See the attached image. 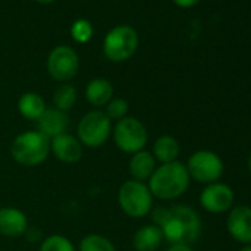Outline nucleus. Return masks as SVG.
<instances>
[{
	"mask_svg": "<svg viewBox=\"0 0 251 251\" xmlns=\"http://www.w3.org/2000/svg\"><path fill=\"white\" fill-rule=\"evenodd\" d=\"M83 145L77 136L71 133H62L50 139V154L65 164H75L83 158Z\"/></svg>",
	"mask_w": 251,
	"mask_h": 251,
	"instance_id": "f8f14e48",
	"label": "nucleus"
},
{
	"mask_svg": "<svg viewBox=\"0 0 251 251\" xmlns=\"http://www.w3.org/2000/svg\"><path fill=\"white\" fill-rule=\"evenodd\" d=\"M163 241V232L154 223H147L141 226L132 238V244L136 251H157L161 247Z\"/></svg>",
	"mask_w": 251,
	"mask_h": 251,
	"instance_id": "f3484780",
	"label": "nucleus"
},
{
	"mask_svg": "<svg viewBox=\"0 0 251 251\" xmlns=\"http://www.w3.org/2000/svg\"><path fill=\"white\" fill-rule=\"evenodd\" d=\"M152 155L157 163L160 164H167L177 161L179 154H180V144L176 138L170 135H163L157 138V141L152 145Z\"/></svg>",
	"mask_w": 251,
	"mask_h": 251,
	"instance_id": "6ab92c4d",
	"label": "nucleus"
},
{
	"mask_svg": "<svg viewBox=\"0 0 251 251\" xmlns=\"http://www.w3.org/2000/svg\"><path fill=\"white\" fill-rule=\"evenodd\" d=\"M247 166H248V170H250V173H251V154L248 155V161H247Z\"/></svg>",
	"mask_w": 251,
	"mask_h": 251,
	"instance_id": "c85d7f7f",
	"label": "nucleus"
},
{
	"mask_svg": "<svg viewBox=\"0 0 251 251\" xmlns=\"http://www.w3.org/2000/svg\"><path fill=\"white\" fill-rule=\"evenodd\" d=\"M185 166L191 180L204 185L219 182L225 172L223 160L220 158L219 154L210 150L195 151L194 154H191Z\"/></svg>",
	"mask_w": 251,
	"mask_h": 251,
	"instance_id": "6e6552de",
	"label": "nucleus"
},
{
	"mask_svg": "<svg viewBox=\"0 0 251 251\" xmlns=\"http://www.w3.org/2000/svg\"><path fill=\"white\" fill-rule=\"evenodd\" d=\"M70 34L75 43H80V45L89 43L93 37V25L89 20L78 18L73 23L70 28Z\"/></svg>",
	"mask_w": 251,
	"mask_h": 251,
	"instance_id": "5701e85b",
	"label": "nucleus"
},
{
	"mask_svg": "<svg viewBox=\"0 0 251 251\" xmlns=\"http://www.w3.org/2000/svg\"><path fill=\"white\" fill-rule=\"evenodd\" d=\"M39 251H77V248L74 247L73 241L65 235L52 233L42 241Z\"/></svg>",
	"mask_w": 251,
	"mask_h": 251,
	"instance_id": "4be33fe9",
	"label": "nucleus"
},
{
	"mask_svg": "<svg viewBox=\"0 0 251 251\" xmlns=\"http://www.w3.org/2000/svg\"><path fill=\"white\" fill-rule=\"evenodd\" d=\"M139 48V34L132 25H115L103 37L102 52L111 62H124L130 59Z\"/></svg>",
	"mask_w": 251,
	"mask_h": 251,
	"instance_id": "39448f33",
	"label": "nucleus"
},
{
	"mask_svg": "<svg viewBox=\"0 0 251 251\" xmlns=\"http://www.w3.org/2000/svg\"><path fill=\"white\" fill-rule=\"evenodd\" d=\"M200 2H201V0H173V3H175L176 6H179V8H185V9L192 8V6L198 5Z\"/></svg>",
	"mask_w": 251,
	"mask_h": 251,
	"instance_id": "393cba45",
	"label": "nucleus"
},
{
	"mask_svg": "<svg viewBox=\"0 0 251 251\" xmlns=\"http://www.w3.org/2000/svg\"><path fill=\"white\" fill-rule=\"evenodd\" d=\"M147 185L154 198L161 201H175L188 191L191 177L185 163L177 160L157 166Z\"/></svg>",
	"mask_w": 251,
	"mask_h": 251,
	"instance_id": "f03ea898",
	"label": "nucleus"
},
{
	"mask_svg": "<svg viewBox=\"0 0 251 251\" xmlns=\"http://www.w3.org/2000/svg\"><path fill=\"white\" fill-rule=\"evenodd\" d=\"M53 106L59 111L68 112L77 102V89L70 83H61L53 92Z\"/></svg>",
	"mask_w": 251,
	"mask_h": 251,
	"instance_id": "aec40b11",
	"label": "nucleus"
},
{
	"mask_svg": "<svg viewBox=\"0 0 251 251\" xmlns=\"http://www.w3.org/2000/svg\"><path fill=\"white\" fill-rule=\"evenodd\" d=\"M112 133V121L103 109H90L77 124V139L84 148L96 150L103 147Z\"/></svg>",
	"mask_w": 251,
	"mask_h": 251,
	"instance_id": "0eeeda50",
	"label": "nucleus"
},
{
	"mask_svg": "<svg viewBox=\"0 0 251 251\" xmlns=\"http://www.w3.org/2000/svg\"><path fill=\"white\" fill-rule=\"evenodd\" d=\"M239 251H251V244H248V245H244Z\"/></svg>",
	"mask_w": 251,
	"mask_h": 251,
	"instance_id": "cd10ccee",
	"label": "nucleus"
},
{
	"mask_svg": "<svg viewBox=\"0 0 251 251\" xmlns=\"http://www.w3.org/2000/svg\"><path fill=\"white\" fill-rule=\"evenodd\" d=\"M84 98L92 106H95V109L105 108V105L114 98V86L103 77L92 78L84 89Z\"/></svg>",
	"mask_w": 251,
	"mask_h": 251,
	"instance_id": "dca6fc26",
	"label": "nucleus"
},
{
	"mask_svg": "<svg viewBox=\"0 0 251 251\" xmlns=\"http://www.w3.org/2000/svg\"><path fill=\"white\" fill-rule=\"evenodd\" d=\"M154 225H157L164 241L172 244H194L202 230L200 214L189 205L177 204L172 207H158L151 211Z\"/></svg>",
	"mask_w": 251,
	"mask_h": 251,
	"instance_id": "f257e3e1",
	"label": "nucleus"
},
{
	"mask_svg": "<svg viewBox=\"0 0 251 251\" xmlns=\"http://www.w3.org/2000/svg\"><path fill=\"white\" fill-rule=\"evenodd\" d=\"M50 154V139L39 130H27L15 136L11 144L14 161L24 167H37L43 164Z\"/></svg>",
	"mask_w": 251,
	"mask_h": 251,
	"instance_id": "7ed1b4c3",
	"label": "nucleus"
},
{
	"mask_svg": "<svg viewBox=\"0 0 251 251\" xmlns=\"http://www.w3.org/2000/svg\"><path fill=\"white\" fill-rule=\"evenodd\" d=\"M227 233L239 244H251V207L233 205L226 217Z\"/></svg>",
	"mask_w": 251,
	"mask_h": 251,
	"instance_id": "9b49d317",
	"label": "nucleus"
},
{
	"mask_svg": "<svg viewBox=\"0 0 251 251\" xmlns=\"http://www.w3.org/2000/svg\"><path fill=\"white\" fill-rule=\"evenodd\" d=\"M77 251H117L114 242L100 233H89L81 238Z\"/></svg>",
	"mask_w": 251,
	"mask_h": 251,
	"instance_id": "412c9836",
	"label": "nucleus"
},
{
	"mask_svg": "<svg viewBox=\"0 0 251 251\" xmlns=\"http://www.w3.org/2000/svg\"><path fill=\"white\" fill-rule=\"evenodd\" d=\"M34 2L40 3V5H49V3H53L56 0H34Z\"/></svg>",
	"mask_w": 251,
	"mask_h": 251,
	"instance_id": "bb28decb",
	"label": "nucleus"
},
{
	"mask_svg": "<svg viewBox=\"0 0 251 251\" xmlns=\"http://www.w3.org/2000/svg\"><path fill=\"white\" fill-rule=\"evenodd\" d=\"M28 230L25 213L17 207H0V235L5 238H21Z\"/></svg>",
	"mask_w": 251,
	"mask_h": 251,
	"instance_id": "4468645a",
	"label": "nucleus"
},
{
	"mask_svg": "<svg viewBox=\"0 0 251 251\" xmlns=\"http://www.w3.org/2000/svg\"><path fill=\"white\" fill-rule=\"evenodd\" d=\"M18 112L23 118L30 121H37L46 111L48 105L43 96L37 92H25L20 96L17 103Z\"/></svg>",
	"mask_w": 251,
	"mask_h": 251,
	"instance_id": "a211bd4d",
	"label": "nucleus"
},
{
	"mask_svg": "<svg viewBox=\"0 0 251 251\" xmlns=\"http://www.w3.org/2000/svg\"><path fill=\"white\" fill-rule=\"evenodd\" d=\"M49 75L58 83H68L80 70V58L77 52L67 45H59L50 50L46 59Z\"/></svg>",
	"mask_w": 251,
	"mask_h": 251,
	"instance_id": "1a4fd4ad",
	"label": "nucleus"
},
{
	"mask_svg": "<svg viewBox=\"0 0 251 251\" xmlns=\"http://www.w3.org/2000/svg\"><path fill=\"white\" fill-rule=\"evenodd\" d=\"M166 251H194V250L188 244H172Z\"/></svg>",
	"mask_w": 251,
	"mask_h": 251,
	"instance_id": "a878e982",
	"label": "nucleus"
},
{
	"mask_svg": "<svg viewBox=\"0 0 251 251\" xmlns=\"http://www.w3.org/2000/svg\"><path fill=\"white\" fill-rule=\"evenodd\" d=\"M37 129L48 139H53L62 133L68 132L70 127V115L68 112L59 111L55 106H48L42 117L36 121Z\"/></svg>",
	"mask_w": 251,
	"mask_h": 251,
	"instance_id": "ddd939ff",
	"label": "nucleus"
},
{
	"mask_svg": "<svg viewBox=\"0 0 251 251\" xmlns=\"http://www.w3.org/2000/svg\"><path fill=\"white\" fill-rule=\"evenodd\" d=\"M200 204L210 214L227 213L235 204V192L227 183L219 180L204 186L200 194Z\"/></svg>",
	"mask_w": 251,
	"mask_h": 251,
	"instance_id": "9d476101",
	"label": "nucleus"
},
{
	"mask_svg": "<svg viewBox=\"0 0 251 251\" xmlns=\"http://www.w3.org/2000/svg\"><path fill=\"white\" fill-rule=\"evenodd\" d=\"M157 169V161L151 151L142 150L130 155L129 160V175L130 179L147 183Z\"/></svg>",
	"mask_w": 251,
	"mask_h": 251,
	"instance_id": "2eb2a0df",
	"label": "nucleus"
},
{
	"mask_svg": "<svg viewBox=\"0 0 251 251\" xmlns=\"http://www.w3.org/2000/svg\"><path fill=\"white\" fill-rule=\"evenodd\" d=\"M111 138L120 151L132 155L145 150L148 144V130L138 117L127 115L112 124Z\"/></svg>",
	"mask_w": 251,
	"mask_h": 251,
	"instance_id": "423d86ee",
	"label": "nucleus"
},
{
	"mask_svg": "<svg viewBox=\"0 0 251 251\" xmlns=\"http://www.w3.org/2000/svg\"><path fill=\"white\" fill-rule=\"evenodd\" d=\"M208 251H217V250H208Z\"/></svg>",
	"mask_w": 251,
	"mask_h": 251,
	"instance_id": "c756f323",
	"label": "nucleus"
},
{
	"mask_svg": "<svg viewBox=\"0 0 251 251\" xmlns=\"http://www.w3.org/2000/svg\"><path fill=\"white\" fill-rule=\"evenodd\" d=\"M121 211L132 219H142L154 210V197L147 183L129 179L121 183L117 194Z\"/></svg>",
	"mask_w": 251,
	"mask_h": 251,
	"instance_id": "20e7f679",
	"label": "nucleus"
},
{
	"mask_svg": "<svg viewBox=\"0 0 251 251\" xmlns=\"http://www.w3.org/2000/svg\"><path fill=\"white\" fill-rule=\"evenodd\" d=\"M129 102L124 98H112L103 108V112L111 121H120L129 115Z\"/></svg>",
	"mask_w": 251,
	"mask_h": 251,
	"instance_id": "b1692460",
	"label": "nucleus"
}]
</instances>
